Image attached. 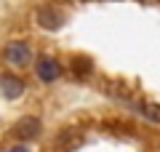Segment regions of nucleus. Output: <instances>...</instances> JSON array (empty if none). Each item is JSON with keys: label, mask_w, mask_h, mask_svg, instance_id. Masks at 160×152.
<instances>
[{"label": "nucleus", "mask_w": 160, "mask_h": 152, "mask_svg": "<svg viewBox=\"0 0 160 152\" xmlns=\"http://www.w3.org/2000/svg\"><path fill=\"white\" fill-rule=\"evenodd\" d=\"M3 59L11 62V64H27L29 59H32V53H29L27 43H8L6 48H3Z\"/></svg>", "instance_id": "f257e3e1"}, {"label": "nucleus", "mask_w": 160, "mask_h": 152, "mask_svg": "<svg viewBox=\"0 0 160 152\" xmlns=\"http://www.w3.org/2000/svg\"><path fill=\"white\" fill-rule=\"evenodd\" d=\"M40 134V120L38 118H22L16 125H13V136L16 139H35V136Z\"/></svg>", "instance_id": "39448f33"}, {"label": "nucleus", "mask_w": 160, "mask_h": 152, "mask_svg": "<svg viewBox=\"0 0 160 152\" xmlns=\"http://www.w3.org/2000/svg\"><path fill=\"white\" fill-rule=\"evenodd\" d=\"M13 152H27V149H22V147H19V149H13Z\"/></svg>", "instance_id": "1a4fd4ad"}, {"label": "nucleus", "mask_w": 160, "mask_h": 152, "mask_svg": "<svg viewBox=\"0 0 160 152\" xmlns=\"http://www.w3.org/2000/svg\"><path fill=\"white\" fill-rule=\"evenodd\" d=\"M91 69H93V64L88 56H75L72 59V75L75 78H86V75H91Z\"/></svg>", "instance_id": "0eeeda50"}, {"label": "nucleus", "mask_w": 160, "mask_h": 152, "mask_svg": "<svg viewBox=\"0 0 160 152\" xmlns=\"http://www.w3.org/2000/svg\"><path fill=\"white\" fill-rule=\"evenodd\" d=\"M83 144V134L78 128H64L62 134L56 136V149L59 152H72Z\"/></svg>", "instance_id": "f03ea898"}, {"label": "nucleus", "mask_w": 160, "mask_h": 152, "mask_svg": "<svg viewBox=\"0 0 160 152\" xmlns=\"http://www.w3.org/2000/svg\"><path fill=\"white\" fill-rule=\"evenodd\" d=\"M38 78L43 80V83H53V80L59 78V72H62V69H59V62L56 59H51V56H40V62H38Z\"/></svg>", "instance_id": "20e7f679"}, {"label": "nucleus", "mask_w": 160, "mask_h": 152, "mask_svg": "<svg viewBox=\"0 0 160 152\" xmlns=\"http://www.w3.org/2000/svg\"><path fill=\"white\" fill-rule=\"evenodd\" d=\"M0 94L6 99H19L24 94V80L16 75H0Z\"/></svg>", "instance_id": "7ed1b4c3"}, {"label": "nucleus", "mask_w": 160, "mask_h": 152, "mask_svg": "<svg viewBox=\"0 0 160 152\" xmlns=\"http://www.w3.org/2000/svg\"><path fill=\"white\" fill-rule=\"evenodd\" d=\"M38 24L43 29H59L64 24V16H62V11H56V8H40L38 11Z\"/></svg>", "instance_id": "423d86ee"}, {"label": "nucleus", "mask_w": 160, "mask_h": 152, "mask_svg": "<svg viewBox=\"0 0 160 152\" xmlns=\"http://www.w3.org/2000/svg\"><path fill=\"white\" fill-rule=\"evenodd\" d=\"M139 109H142V112L147 115L149 120H155V123H160V107H155V104H142Z\"/></svg>", "instance_id": "6e6552de"}]
</instances>
